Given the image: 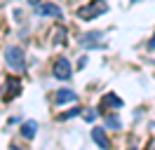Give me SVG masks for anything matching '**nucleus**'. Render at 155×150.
Listing matches in <instances>:
<instances>
[{
	"instance_id": "obj_6",
	"label": "nucleus",
	"mask_w": 155,
	"mask_h": 150,
	"mask_svg": "<svg viewBox=\"0 0 155 150\" xmlns=\"http://www.w3.org/2000/svg\"><path fill=\"white\" fill-rule=\"evenodd\" d=\"M92 141L97 143L101 150H110V141H108V136H106V129H92Z\"/></svg>"
},
{
	"instance_id": "obj_5",
	"label": "nucleus",
	"mask_w": 155,
	"mask_h": 150,
	"mask_svg": "<svg viewBox=\"0 0 155 150\" xmlns=\"http://www.w3.org/2000/svg\"><path fill=\"white\" fill-rule=\"evenodd\" d=\"M54 77L57 80H71V64H68V59H57L54 61Z\"/></svg>"
},
{
	"instance_id": "obj_18",
	"label": "nucleus",
	"mask_w": 155,
	"mask_h": 150,
	"mask_svg": "<svg viewBox=\"0 0 155 150\" xmlns=\"http://www.w3.org/2000/svg\"><path fill=\"white\" fill-rule=\"evenodd\" d=\"M132 2H136V0H132Z\"/></svg>"
},
{
	"instance_id": "obj_15",
	"label": "nucleus",
	"mask_w": 155,
	"mask_h": 150,
	"mask_svg": "<svg viewBox=\"0 0 155 150\" xmlns=\"http://www.w3.org/2000/svg\"><path fill=\"white\" fill-rule=\"evenodd\" d=\"M148 49H150V52H155V35H153V40L148 42Z\"/></svg>"
},
{
	"instance_id": "obj_3",
	"label": "nucleus",
	"mask_w": 155,
	"mask_h": 150,
	"mask_svg": "<svg viewBox=\"0 0 155 150\" xmlns=\"http://www.w3.org/2000/svg\"><path fill=\"white\" fill-rule=\"evenodd\" d=\"M0 94H2L5 101H12L17 94H21V80L14 77V75H10V77L2 82V87H0Z\"/></svg>"
},
{
	"instance_id": "obj_14",
	"label": "nucleus",
	"mask_w": 155,
	"mask_h": 150,
	"mask_svg": "<svg viewBox=\"0 0 155 150\" xmlns=\"http://www.w3.org/2000/svg\"><path fill=\"white\" fill-rule=\"evenodd\" d=\"M97 115H99L97 110H92V108H87V110H85V115H82V117H85V120H87V122H94V120H97Z\"/></svg>"
},
{
	"instance_id": "obj_12",
	"label": "nucleus",
	"mask_w": 155,
	"mask_h": 150,
	"mask_svg": "<svg viewBox=\"0 0 155 150\" xmlns=\"http://www.w3.org/2000/svg\"><path fill=\"white\" fill-rule=\"evenodd\" d=\"M80 115V110L78 108H73V110H68V112H64V115H59V120H71V117H78Z\"/></svg>"
},
{
	"instance_id": "obj_10",
	"label": "nucleus",
	"mask_w": 155,
	"mask_h": 150,
	"mask_svg": "<svg viewBox=\"0 0 155 150\" xmlns=\"http://www.w3.org/2000/svg\"><path fill=\"white\" fill-rule=\"evenodd\" d=\"M101 106H110V108H120V106H122V99H120V96H115V94H108V96H104V101H101Z\"/></svg>"
},
{
	"instance_id": "obj_9",
	"label": "nucleus",
	"mask_w": 155,
	"mask_h": 150,
	"mask_svg": "<svg viewBox=\"0 0 155 150\" xmlns=\"http://www.w3.org/2000/svg\"><path fill=\"white\" fill-rule=\"evenodd\" d=\"M19 131H21V136H24V139H33V136H35V131H38V122H33V120L24 122Z\"/></svg>"
},
{
	"instance_id": "obj_17",
	"label": "nucleus",
	"mask_w": 155,
	"mask_h": 150,
	"mask_svg": "<svg viewBox=\"0 0 155 150\" xmlns=\"http://www.w3.org/2000/svg\"><path fill=\"white\" fill-rule=\"evenodd\" d=\"M10 150H24V148H10Z\"/></svg>"
},
{
	"instance_id": "obj_8",
	"label": "nucleus",
	"mask_w": 155,
	"mask_h": 150,
	"mask_svg": "<svg viewBox=\"0 0 155 150\" xmlns=\"http://www.w3.org/2000/svg\"><path fill=\"white\" fill-rule=\"evenodd\" d=\"M54 101H57L59 106H64V103L78 101V94H75V92H71V89H61V92H57V96H54Z\"/></svg>"
},
{
	"instance_id": "obj_1",
	"label": "nucleus",
	"mask_w": 155,
	"mask_h": 150,
	"mask_svg": "<svg viewBox=\"0 0 155 150\" xmlns=\"http://www.w3.org/2000/svg\"><path fill=\"white\" fill-rule=\"evenodd\" d=\"M104 12H108V5L104 2V0H92V2H87V5H82V7H78V19H82V21H89V19H97L99 14H104Z\"/></svg>"
},
{
	"instance_id": "obj_11",
	"label": "nucleus",
	"mask_w": 155,
	"mask_h": 150,
	"mask_svg": "<svg viewBox=\"0 0 155 150\" xmlns=\"http://www.w3.org/2000/svg\"><path fill=\"white\" fill-rule=\"evenodd\" d=\"M54 42H57V45H64V42H66V28H59L57 33H54Z\"/></svg>"
},
{
	"instance_id": "obj_13",
	"label": "nucleus",
	"mask_w": 155,
	"mask_h": 150,
	"mask_svg": "<svg viewBox=\"0 0 155 150\" xmlns=\"http://www.w3.org/2000/svg\"><path fill=\"white\" fill-rule=\"evenodd\" d=\"M106 124L110 127V129H120V127H122V122L117 120V117H108V120H106Z\"/></svg>"
},
{
	"instance_id": "obj_4",
	"label": "nucleus",
	"mask_w": 155,
	"mask_h": 150,
	"mask_svg": "<svg viewBox=\"0 0 155 150\" xmlns=\"http://www.w3.org/2000/svg\"><path fill=\"white\" fill-rule=\"evenodd\" d=\"M101 38H104L101 31H92V33H85L78 42H80V47H104V40H101Z\"/></svg>"
},
{
	"instance_id": "obj_16",
	"label": "nucleus",
	"mask_w": 155,
	"mask_h": 150,
	"mask_svg": "<svg viewBox=\"0 0 155 150\" xmlns=\"http://www.w3.org/2000/svg\"><path fill=\"white\" fill-rule=\"evenodd\" d=\"M31 5H35V7H38V5H40V0H31Z\"/></svg>"
},
{
	"instance_id": "obj_7",
	"label": "nucleus",
	"mask_w": 155,
	"mask_h": 150,
	"mask_svg": "<svg viewBox=\"0 0 155 150\" xmlns=\"http://www.w3.org/2000/svg\"><path fill=\"white\" fill-rule=\"evenodd\" d=\"M38 14L40 17H57V19H61V7H59V5L45 2V5H38Z\"/></svg>"
},
{
	"instance_id": "obj_2",
	"label": "nucleus",
	"mask_w": 155,
	"mask_h": 150,
	"mask_svg": "<svg viewBox=\"0 0 155 150\" xmlns=\"http://www.w3.org/2000/svg\"><path fill=\"white\" fill-rule=\"evenodd\" d=\"M5 64L10 66L12 70H24L26 68V56H24V49L17 45H12L5 49Z\"/></svg>"
}]
</instances>
